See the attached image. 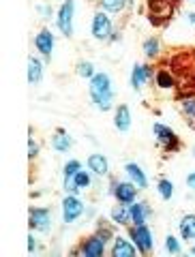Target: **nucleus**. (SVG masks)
<instances>
[{
    "label": "nucleus",
    "mask_w": 195,
    "mask_h": 257,
    "mask_svg": "<svg viewBox=\"0 0 195 257\" xmlns=\"http://www.w3.org/2000/svg\"><path fill=\"white\" fill-rule=\"evenodd\" d=\"M73 18H75V3L73 0H64L58 13H56V26H58L60 35L64 37L73 35Z\"/></svg>",
    "instance_id": "8"
},
{
    "label": "nucleus",
    "mask_w": 195,
    "mask_h": 257,
    "mask_svg": "<svg viewBox=\"0 0 195 257\" xmlns=\"http://www.w3.org/2000/svg\"><path fill=\"white\" fill-rule=\"evenodd\" d=\"M28 251H30V253H35V251H37V238L32 236V231L28 234Z\"/></svg>",
    "instance_id": "33"
},
{
    "label": "nucleus",
    "mask_w": 195,
    "mask_h": 257,
    "mask_svg": "<svg viewBox=\"0 0 195 257\" xmlns=\"http://www.w3.org/2000/svg\"><path fill=\"white\" fill-rule=\"evenodd\" d=\"M114 32V24L112 18L105 11H96L92 15V24H90V35L96 39V41H110Z\"/></svg>",
    "instance_id": "6"
},
{
    "label": "nucleus",
    "mask_w": 195,
    "mask_h": 257,
    "mask_svg": "<svg viewBox=\"0 0 195 257\" xmlns=\"http://www.w3.org/2000/svg\"><path fill=\"white\" fill-rule=\"evenodd\" d=\"M88 92L94 103L96 109L101 111H110L114 107V88H112V77L108 73H94L92 79H88Z\"/></svg>",
    "instance_id": "1"
},
{
    "label": "nucleus",
    "mask_w": 195,
    "mask_h": 257,
    "mask_svg": "<svg viewBox=\"0 0 195 257\" xmlns=\"http://www.w3.org/2000/svg\"><path fill=\"white\" fill-rule=\"evenodd\" d=\"M137 189L131 180H112V195L118 199V204H133L137 197Z\"/></svg>",
    "instance_id": "9"
},
{
    "label": "nucleus",
    "mask_w": 195,
    "mask_h": 257,
    "mask_svg": "<svg viewBox=\"0 0 195 257\" xmlns=\"http://www.w3.org/2000/svg\"><path fill=\"white\" fill-rule=\"evenodd\" d=\"M110 219H112L114 225H123V227H129V225H131V210H129L127 204L114 206L112 212H110Z\"/></svg>",
    "instance_id": "20"
},
{
    "label": "nucleus",
    "mask_w": 195,
    "mask_h": 257,
    "mask_svg": "<svg viewBox=\"0 0 195 257\" xmlns=\"http://www.w3.org/2000/svg\"><path fill=\"white\" fill-rule=\"evenodd\" d=\"M163 246H165V251L169 253V255H178V253H182V246H180V240H178L176 236H165V242H163Z\"/></svg>",
    "instance_id": "30"
},
{
    "label": "nucleus",
    "mask_w": 195,
    "mask_h": 257,
    "mask_svg": "<svg viewBox=\"0 0 195 257\" xmlns=\"http://www.w3.org/2000/svg\"><path fill=\"white\" fill-rule=\"evenodd\" d=\"M110 253H112V257H133L135 253H140V251H137V246L133 244L131 238L127 240L123 236H114Z\"/></svg>",
    "instance_id": "13"
},
{
    "label": "nucleus",
    "mask_w": 195,
    "mask_h": 257,
    "mask_svg": "<svg viewBox=\"0 0 195 257\" xmlns=\"http://www.w3.org/2000/svg\"><path fill=\"white\" fill-rule=\"evenodd\" d=\"M154 82H157V86L161 88V90H169V88L176 86V77H174L172 71L163 67V69L157 71V75H154Z\"/></svg>",
    "instance_id": "22"
},
{
    "label": "nucleus",
    "mask_w": 195,
    "mask_h": 257,
    "mask_svg": "<svg viewBox=\"0 0 195 257\" xmlns=\"http://www.w3.org/2000/svg\"><path fill=\"white\" fill-rule=\"evenodd\" d=\"M186 18H189V22H191V24H195V13H189Z\"/></svg>",
    "instance_id": "36"
},
{
    "label": "nucleus",
    "mask_w": 195,
    "mask_h": 257,
    "mask_svg": "<svg viewBox=\"0 0 195 257\" xmlns=\"http://www.w3.org/2000/svg\"><path fill=\"white\" fill-rule=\"evenodd\" d=\"M131 109H129V105H118L116 109H114V126L118 128L120 133H127L129 128H131Z\"/></svg>",
    "instance_id": "15"
},
{
    "label": "nucleus",
    "mask_w": 195,
    "mask_h": 257,
    "mask_svg": "<svg viewBox=\"0 0 195 257\" xmlns=\"http://www.w3.org/2000/svg\"><path fill=\"white\" fill-rule=\"evenodd\" d=\"M118 39H120V32H118V30H114V32H112V37H110V41L114 43V41H118Z\"/></svg>",
    "instance_id": "35"
},
{
    "label": "nucleus",
    "mask_w": 195,
    "mask_h": 257,
    "mask_svg": "<svg viewBox=\"0 0 195 257\" xmlns=\"http://www.w3.org/2000/svg\"><path fill=\"white\" fill-rule=\"evenodd\" d=\"M37 157H39V142L32 138V133H30V138H28V159L35 161Z\"/></svg>",
    "instance_id": "31"
},
{
    "label": "nucleus",
    "mask_w": 195,
    "mask_h": 257,
    "mask_svg": "<svg viewBox=\"0 0 195 257\" xmlns=\"http://www.w3.org/2000/svg\"><path fill=\"white\" fill-rule=\"evenodd\" d=\"M157 191H159V197L165 199V202H169V199L174 197V182L167 180V178H161L157 182Z\"/></svg>",
    "instance_id": "25"
},
{
    "label": "nucleus",
    "mask_w": 195,
    "mask_h": 257,
    "mask_svg": "<svg viewBox=\"0 0 195 257\" xmlns=\"http://www.w3.org/2000/svg\"><path fill=\"white\" fill-rule=\"evenodd\" d=\"M180 109H182V114L186 116L189 126L195 131V96H184V99L180 101Z\"/></svg>",
    "instance_id": "23"
},
{
    "label": "nucleus",
    "mask_w": 195,
    "mask_h": 257,
    "mask_svg": "<svg viewBox=\"0 0 195 257\" xmlns=\"http://www.w3.org/2000/svg\"><path fill=\"white\" fill-rule=\"evenodd\" d=\"M105 251H108V240L99 231H94L92 236L82 240L77 246V255H82V257H103Z\"/></svg>",
    "instance_id": "5"
},
{
    "label": "nucleus",
    "mask_w": 195,
    "mask_h": 257,
    "mask_svg": "<svg viewBox=\"0 0 195 257\" xmlns=\"http://www.w3.org/2000/svg\"><path fill=\"white\" fill-rule=\"evenodd\" d=\"M186 3H195V0H186Z\"/></svg>",
    "instance_id": "38"
},
{
    "label": "nucleus",
    "mask_w": 195,
    "mask_h": 257,
    "mask_svg": "<svg viewBox=\"0 0 195 257\" xmlns=\"http://www.w3.org/2000/svg\"><path fill=\"white\" fill-rule=\"evenodd\" d=\"M129 210H131V223L133 225H144L146 219L152 214V208L148 206V202H135L129 204Z\"/></svg>",
    "instance_id": "17"
},
{
    "label": "nucleus",
    "mask_w": 195,
    "mask_h": 257,
    "mask_svg": "<svg viewBox=\"0 0 195 257\" xmlns=\"http://www.w3.org/2000/svg\"><path fill=\"white\" fill-rule=\"evenodd\" d=\"M52 148H54L56 152H69V150L73 148V140L69 138V133L64 131L62 126L56 128L54 135H52Z\"/></svg>",
    "instance_id": "18"
},
{
    "label": "nucleus",
    "mask_w": 195,
    "mask_h": 257,
    "mask_svg": "<svg viewBox=\"0 0 195 257\" xmlns=\"http://www.w3.org/2000/svg\"><path fill=\"white\" fill-rule=\"evenodd\" d=\"M54 43H56V37H54V32H52L50 28H41V30H39L37 35H35V47H37V52L43 56L45 62L52 60Z\"/></svg>",
    "instance_id": "11"
},
{
    "label": "nucleus",
    "mask_w": 195,
    "mask_h": 257,
    "mask_svg": "<svg viewBox=\"0 0 195 257\" xmlns=\"http://www.w3.org/2000/svg\"><path fill=\"white\" fill-rule=\"evenodd\" d=\"M88 170H90L94 176L103 178V176L110 174V161L105 159V155H101V152H94V155L88 157Z\"/></svg>",
    "instance_id": "16"
},
{
    "label": "nucleus",
    "mask_w": 195,
    "mask_h": 257,
    "mask_svg": "<svg viewBox=\"0 0 195 257\" xmlns=\"http://www.w3.org/2000/svg\"><path fill=\"white\" fill-rule=\"evenodd\" d=\"M90 170H79L75 176H73V184H75V187H79V189H88L92 184V178H90Z\"/></svg>",
    "instance_id": "28"
},
{
    "label": "nucleus",
    "mask_w": 195,
    "mask_h": 257,
    "mask_svg": "<svg viewBox=\"0 0 195 257\" xmlns=\"http://www.w3.org/2000/svg\"><path fill=\"white\" fill-rule=\"evenodd\" d=\"M43 82V62L30 56L28 58V84L30 86H39Z\"/></svg>",
    "instance_id": "19"
},
{
    "label": "nucleus",
    "mask_w": 195,
    "mask_h": 257,
    "mask_svg": "<svg viewBox=\"0 0 195 257\" xmlns=\"http://www.w3.org/2000/svg\"><path fill=\"white\" fill-rule=\"evenodd\" d=\"M193 155H195V148H193Z\"/></svg>",
    "instance_id": "39"
},
{
    "label": "nucleus",
    "mask_w": 195,
    "mask_h": 257,
    "mask_svg": "<svg viewBox=\"0 0 195 257\" xmlns=\"http://www.w3.org/2000/svg\"><path fill=\"white\" fill-rule=\"evenodd\" d=\"M82 214H84L82 199H79L77 195H73V193H69V195L62 199V221L67 223V225L69 223H75Z\"/></svg>",
    "instance_id": "10"
},
{
    "label": "nucleus",
    "mask_w": 195,
    "mask_h": 257,
    "mask_svg": "<svg viewBox=\"0 0 195 257\" xmlns=\"http://www.w3.org/2000/svg\"><path fill=\"white\" fill-rule=\"evenodd\" d=\"M37 13L41 15L43 20H50L54 15V9H52V5H37Z\"/></svg>",
    "instance_id": "32"
},
{
    "label": "nucleus",
    "mask_w": 195,
    "mask_h": 257,
    "mask_svg": "<svg viewBox=\"0 0 195 257\" xmlns=\"http://www.w3.org/2000/svg\"><path fill=\"white\" fill-rule=\"evenodd\" d=\"M186 187L195 191V172H191L189 176H186Z\"/></svg>",
    "instance_id": "34"
},
{
    "label": "nucleus",
    "mask_w": 195,
    "mask_h": 257,
    "mask_svg": "<svg viewBox=\"0 0 195 257\" xmlns=\"http://www.w3.org/2000/svg\"><path fill=\"white\" fill-rule=\"evenodd\" d=\"M142 52H144L146 58H157V56L161 54V41L157 37H148L142 43Z\"/></svg>",
    "instance_id": "24"
},
{
    "label": "nucleus",
    "mask_w": 195,
    "mask_h": 257,
    "mask_svg": "<svg viewBox=\"0 0 195 257\" xmlns=\"http://www.w3.org/2000/svg\"><path fill=\"white\" fill-rule=\"evenodd\" d=\"M154 75H157V71H154L150 64H133V69H131V88L133 90H140V88H144V84L152 82Z\"/></svg>",
    "instance_id": "12"
},
{
    "label": "nucleus",
    "mask_w": 195,
    "mask_h": 257,
    "mask_svg": "<svg viewBox=\"0 0 195 257\" xmlns=\"http://www.w3.org/2000/svg\"><path fill=\"white\" fill-rule=\"evenodd\" d=\"M75 71H77V75H79V77H84V79H92L94 73H96L94 64H92L90 60H79V62H77V67H75Z\"/></svg>",
    "instance_id": "27"
},
{
    "label": "nucleus",
    "mask_w": 195,
    "mask_h": 257,
    "mask_svg": "<svg viewBox=\"0 0 195 257\" xmlns=\"http://www.w3.org/2000/svg\"><path fill=\"white\" fill-rule=\"evenodd\" d=\"M178 229H180L182 240H195V214L193 212L184 214L180 223H178Z\"/></svg>",
    "instance_id": "21"
},
{
    "label": "nucleus",
    "mask_w": 195,
    "mask_h": 257,
    "mask_svg": "<svg viewBox=\"0 0 195 257\" xmlns=\"http://www.w3.org/2000/svg\"><path fill=\"white\" fill-rule=\"evenodd\" d=\"M28 223H30V231L45 234V231L52 229V210H50V208H41V206L30 208Z\"/></svg>",
    "instance_id": "7"
},
{
    "label": "nucleus",
    "mask_w": 195,
    "mask_h": 257,
    "mask_svg": "<svg viewBox=\"0 0 195 257\" xmlns=\"http://www.w3.org/2000/svg\"><path fill=\"white\" fill-rule=\"evenodd\" d=\"M152 133H154V138H157V144L165 152H178L180 150V146H182L180 138H178L176 131H172L169 126L161 124V122H154L152 124Z\"/></svg>",
    "instance_id": "4"
},
{
    "label": "nucleus",
    "mask_w": 195,
    "mask_h": 257,
    "mask_svg": "<svg viewBox=\"0 0 195 257\" xmlns=\"http://www.w3.org/2000/svg\"><path fill=\"white\" fill-rule=\"evenodd\" d=\"M191 253H193V255H195V242H193V246H191Z\"/></svg>",
    "instance_id": "37"
},
{
    "label": "nucleus",
    "mask_w": 195,
    "mask_h": 257,
    "mask_svg": "<svg viewBox=\"0 0 195 257\" xmlns=\"http://www.w3.org/2000/svg\"><path fill=\"white\" fill-rule=\"evenodd\" d=\"M129 238L133 240V244L137 246V251L142 255H150L152 248H154V238H152V231L144 225H129Z\"/></svg>",
    "instance_id": "3"
},
{
    "label": "nucleus",
    "mask_w": 195,
    "mask_h": 257,
    "mask_svg": "<svg viewBox=\"0 0 195 257\" xmlns=\"http://www.w3.org/2000/svg\"><path fill=\"white\" fill-rule=\"evenodd\" d=\"M176 11V0H148V20L154 26H163L172 20Z\"/></svg>",
    "instance_id": "2"
},
{
    "label": "nucleus",
    "mask_w": 195,
    "mask_h": 257,
    "mask_svg": "<svg viewBox=\"0 0 195 257\" xmlns=\"http://www.w3.org/2000/svg\"><path fill=\"white\" fill-rule=\"evenodd\" d=\"M125 172H127V178L131 180L137 189H146L148 187V176H146V172L142 170V165H137V163H127L125 165Z\"/></svg>",
    "instance_id": "14"
},
{
    "label": "nucleus",
    "mask_w": 195,
    "mask_h": 257,
    "mask_svg": "<svg viewBox=\"0 0 195 257\" xmlns=\"http://www.w3.org/2000/svg\"><path fill=\"white\" fill-rule=\"evenodd\" d=\"M79 170H82V163H79L77 159H71V161H67V165H64V170H62L64 182H71V180H73V176H75Z\"/></svg>",
    "instance_id": "29"
},
{
    "label": "nucleus",
    "mask_w": 195,
    "mask_h": 257,
    "mask_svg": "<svg viewBox=\"0 0 195 257\" xmlns=\"http://www.w3.org/2000/svg\"><path fill=\"white\" fill-rule=\"evenodd\" d=\"M99 3L105 13H120V11H125L129 0H99Z\"/></svg>",
    "instance_id": "26"
}]
</instances>
